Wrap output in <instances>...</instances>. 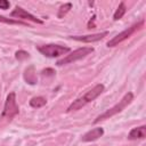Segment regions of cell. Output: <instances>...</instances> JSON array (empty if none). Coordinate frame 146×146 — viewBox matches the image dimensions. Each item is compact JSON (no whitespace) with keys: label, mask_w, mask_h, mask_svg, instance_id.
I'll list each match as a JSON object with an SVG mask.
<instances>
[{"label":"cell","mask_w":146,"mask_h":146,"mask_svg":"<svg viewBox=\"0 0 146 146\" xmlns=\"http://www.w3.org/2000/svg\"><path fill=\"white\" fill-rule=\"evenodd\" d=\"M104 91V84L99 83V84H96L92 89H90L89 91H87L82 97L75 99L67 108V112H72V111H78L80 110L81 107H83L84 105H87L88 103L95 100L102 92Z\"/></svg>","instance_id":"1"},{"label":"cell","mask_w":146,"mask_h":146,"mask_svg":"<svg viewBox=\"0 0 146 146\" xmlns=\"http://www.w3.org/2000/svg\"><path fill=\"white\" fill-rule=\"evenodd\" d=\"M132 100H133V94H132V92H127V94L123 96V98H122L121 100H119L117 104H115L113 107H111V108H108L107 111H105L103 114L98 115V116L96 117V120L94 121V123H98V122L102 121V120L110 119V117H112L113 115H115V114L122 112L128 105L131 104Z\"/></svg>","instance_id":"2"},{"label":"cell","mask_w":146,"mask_h":146,"mask_svg":"<svg viewBox=\"0 0 146 146\" xmlns=\"http://www.w3.org/2000/svg\"><path fill=\"white\" fill-rule=\"evenodd\" d=\"M144 23H145V21L141 19L140 22H138V23L133 24L132 26L125 29L124 31H122L121 33H119L117 35H115L113 39H111V40L107 42V47H115V46H117L119 43H121L122 41H124L125 39H128L131 34H133L136 31L140 30V29L144 26Z\"/></svg>","instance_id":"3"},{"label":"cell","mask_w":146,"mask_h":146,"mask_svg":"<svg viewBox=\"0 0 146 146\" xmlns=\"http://www.w3.org/2000/svg\"><path fill=\"white\" fill-rule=\"evenodd\" d=\"M94 51V48L92 47H82V48H79V49H75L73 50L72 52H70L68 55H66L65 57H63L62 59L57 60V65L58 66H62L64 64H68V63H73L75 60H79L83 57H86L87 55L91 54Z\"/></svg>","instance_id":"4"},{"label":"cell","mask_w":146,"mask_h":146,"mask_svg":"<svg viewBox=\"0 0 146 146\" xmlns=\"http://www.w3.org/2000/svg\"><path fill=\"white\" fill-rule=\"evenodd\" d=\"M18 113H19V107H18L17 102H16V94L15 92H10L6 98L1 116L2 117H7V119L10 120L15 115H17Z\"/></svg>","instance_id":"5"},{"label":"cell","mask_w":146,"mask_h":146,"mask_svg":"<svg viewBox=\"0 0 146 146\" xmlns=\"http://www.w3.org/2000/svg\"><path fill=\"white\" fill-rule=\"evenodd\" d=\"M38 50L46 57H50V58H54V57H58V56H62V55H65L70 51V48L68 47H64V46H59V44H44V46H40L38 47Z\"/></svg>","instance_id":"6"},{"label":"cell","mask_w":146,"mask_h":146,"mask_svg":"<svg viewBox=\"0 0 146 146\" xmlns=\"http://www.w3.org/2000/svg\"><path fill=\"white\" fill-rule=\"evenodd\" d=\"M10 16L11 17H17V18H23V19H29V21H32V22L38 23V24H43V21H41L38 17L33 16L32 14H30L29 11H26L25 9H23L19 6H16L15 7V9L11 11Z\"/></svg>","instance_id":"7"},{"label":"cell","mask_w":146,"mask_h":146,"mask_svg":"<svg viewBox=\"0 0 146 146\" xmlns=\"http://www.w3.org/2000/svg\"><path fill=\"white\" fill-rule=\"evenodd\" d=\"M107 34L108 32H100V33H94V34H88V35H71L70 39L82 41V42H96V41L102 40Z\"/></svg>","instance_id":"8"},{"label":"cell","mask_w":146,"mask_h":146,"mask_svg":"<svg viewBox=\"0 0 146 146\" xmlns=\"http://www.w3.org/2000/svg\"><path fill=\"white\" fill-rule=\"evenodd\" d=\"M103 135H104V129L102 127H97V128H94V129L89 130L88 132H86L82 136L81 140L82 141H86V143L87 141H95L98 138H100Z\"/></svg>","instance_id":"9"},{"label":"cell","mask_w":146,"mask_h":146,"mask_svg":"<svg viewBox=\"0 0 146 146\" xmlns=\"http://www.w3.org/2000/svg\"><path fill=\"white\" fill-rule=\"evenodd\" d=\"M24 80L26 81V83H29L31 86L36 83L38 78H36V72H35L34 65H30L26 67V70L24 71Z\"/></svg>","instance_id":"10"},{"label":"cell","mask_w":146,"mask_h":146,"mask_svg":"<svg viewBox=\"0 0 146 146\" xmlns=\"http://www.w3.org/2000/svg\"><path fill=\"white\" fill-rule=\"evenodd\" d=\"M146 136V125H140L137 128H133L129 135H128V139L130 140H137V139H144Z\"/></svg>","instance_id":"11"},{"label":"cell","mask_w":146,"mask_h":146,"mask_svg":"<svg viewBox=\"0 0 146 146\" xmlns=\"http://www.w3.org/2000/svg\"><path fill=\"white\" fill-rule=\"evenodd\" d=\"M47 104V100L44 97L42 96H36V97H33L31 98L30 100V106L33 107V108H40L42 106H44Z\"/></svg>","instance_id":"12"},{"label":"cell","mask_w":146,"mask_h":146,"mask_svg":"<svg viewBox=\"0 0 146 146\" xmlns=\"http://www.w3.org/2000/svg\"><path fill=\"white\" fill-rule=\"evenodd\" d=\"M125 11H127V8H125L124 2H120V5H119L117 9H116V10H115V13H114L113 19H114V21H119V19H121V18L123 17V15L125 14Z\"/></svg>","instance_id":"13"},{"label":"cell","mask_w":146,"mask_h":146,"mask_svg":"<svg viewBox=\"0 0 146 146\" xmlns=\"http://www.w3.org/2000/svg\"><path fill=\"white\" fill-rule=\"evenodd\" d=\"M71 8H72V3H71V2H66V3L62 5V6L59 7V9H58L57 17H58V18H63V17L70 11Z\"/></svg>","instance_id":"14"},{"label":"cell","mask_w":146,"mask_h":146,"mask_svg":"<svg viewBox=\"0 0 146 146\" xmlns=\"http://www.w3.org/2000/svg\"><path fill=\"white\" fill-rule=\"evenodd\" d=\"M15 57H16L17 60H21L22 62V60H25V59L30 58V54L27 51H25V50H18V51H16Z\"/></svg>","instance_id":"15"},{"label":"cell","mask_w":146,"mask_h":146,"mask_svg":"<svg viewBox=\"0 0 146 146\" xmlns=\"http://www.w3.org/2000/svg\"><path fill=\"white\" fill-rule=\"evenodd\" d=\"M0 22H3V23H7V24H19V25H27L26 23L24 22H21V21H13V19H8L3 16H0Z\"/></svg>","instance_id":"16"},{"label":"cell","mask_w":146,"mask_h":146,"mask_svg":"<svg viewBox=\"0 0 146 146\" xmlns=\"http://www.w3.org/2000/svg\"><path fill=\"white\" fill-rule=\"evenodd\" d=\"M55 73H56L55 70H54V68H50V67L42 70V75H43V76H54Z\"/></svg>","instance_id":"17"},{"label":"cell","mask_w":146,"mask_h":146,"mask_svg":"<svg viewBox=\"0 0 146 146\" xmlns=\"http://www.w3.org/2000/svg\"><path fill=\"white\" fill-rule=\"evenodd\" d=\"M9 6H10L9 1H7V0H0V9L6 10V9L9 8Z\"/></svg>","instance_id":"18"}]
</instances>
